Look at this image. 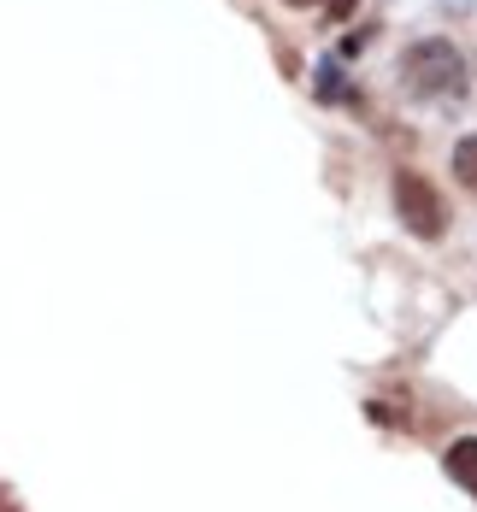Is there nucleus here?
Returning <instances> with one entry per match:
<instances>
[{"instance_id":"1","label":"nucleus","mask_w":477,"mask_h":512,"mask_svg":"<svg viewBox=\"0 0 477 512\" xmlns=\"http://www.w3.org/2000/svg\"><path fill=\"white\" fill-rule=\"evenodd\" d=\"M407 89L424 95V101H460L466 95V53L442 36H424L407 48V65H401Z\"/></svg>"},{"instance_id":"4","label":"nucleus","mask_w":477,"mask_h":512,"mask_svg":"<svg viewBox=\"0 0 477 512\" xmlns=\"http://www.w3.org/2000/svg\"><path fill=\"white\" fill-rule=\"evenodd\" d=\"M454 177H460V183L477 195V136H466V142L454 148Z\"/></svg>"},{"instance_id":"2","label":"nucleus","mask_w":477,"mask_h":512,"mask_svg":"<svg viewBox=\"0 0 477 512\" xmlns=\"http://www.w3.org/2000/svg\"><path fill=\"white\" fill-rule=\"evenodd\" d=\"M395 212H401V224L413 230V236H424V242H436L442 236V224H448V206L436 201V189L424 183V177H395Z\"/></svg>"},{"instance_id":"5","label":"nucleus","mask_w":477,"mask_h":512,"mask_svg":"<svg viewBox=\"0 0 477 512\" xmlns=\"http://www.w3.org/2000/svg\"><path fill=\"white\" fill-rule=\"evenodd\" d=\"M289 6H318V0H289ZM324 6H330V18H348L360 0H324Z\"/></svg>"},{"instance_id":"3","label":"nucleus","mask_w":477,"mask_h":512,"mask_svg":"<svg viewBox=\"0 0 477 512\" xmlns=\"http://www.w3.org/2000/svg\"><path fill=\"white\" fill-rule=\"evenodd\" d=\"M448 477H454L466 495H477V436H460V442L448 448Z\"/></svg>"}]
</instances>
